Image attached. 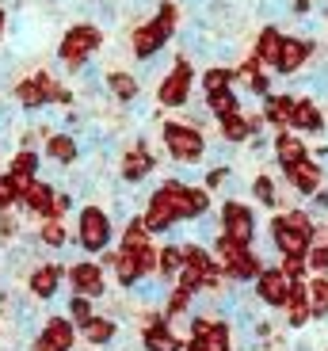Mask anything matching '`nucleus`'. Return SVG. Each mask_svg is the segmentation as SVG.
<instances>
[{
    "mask_svg": "<svg viewBox=\"0 0 328 351\" xmlns=\"http://www.w3.org/2000/svg\"><path fill=\"white\" fill-rule=\"evenodd\" d=\"M73 241L88 256H103L111 248V241H115V218H111V210H103V206H84L77 214V233H73Z\"/></svg>",
    "mask_w": 328,
    "mask_h": 351,
    "instance_id": "1",
    "label": "nucleus"
},
{
    "mask_svg": "<svg viewBox=\"0 0 328 351\" xmlns=\"http://www.w3.org/2000/svg\"><path fill=\"white\" fill-rule=\"evenodd\" d=\"M218 221H222V233L229 241H237L240 248H252L260 237V221H256V210H252L249 202L240 199H225L218 206Z\"/></svg>",
    "mask_w": 328,
    "mask_h": 351,
    "instance_id": "2",
    "label": "nucleus"
},
{
    "mask_svg": "<svg viewBox=\"0 0 328 351\" xmlns=\"http://www.w3.org/2000/svg\"><path fill=\"white\" fill-rule=\"evenodd\" d=\"M160 141H164L168 157L179 160V165H199L206 157L203 130H195V126H187V123H164L160 126Z\"/></svg>",
    "mask_w": 328,
    "mask_h": 351,
    "instance_id": "3",
    "label": "nucleus"
},
{
    "mask_svg": "<svg viewBox=\"0 0 328 351\" xmlns=\"http://www.w3.org/2000/svg\"><path fill=\"white\" fill-rule=\"evenodd\" d=\"M103 46V31L99 27H92V23H80V27H73V31H65V38H62V62L69 65V69H80V65L88 62L92 53Z\"/></svg>",
    "mask_w": 328,
    "mask_h": 351,
    "instance_id": "4",
    "label": "nucleus"
},
{
    "mask_svg": "<svg viewBox=\"0 0 328 351\" xmlns=\"http://www.w3.org/2000/svg\"><path fill=\"white\" fill-rule=\"evenodd\" d=\"M65 279H69L73 294H84V298H107V271L99 260H77L65 267Z\"/></svg>",
    "mask_w": 328,
    "mask_h": 351,
    "instance_id": "5",
    "label": "nucleus"
},
{
    "mask_svg": "<svg viewBox=\"0 0 328 351\" xmlns=\"http://www.w3.org/2000/svg\"><path fill=\"white\" fill-rule=\"evenodd\" d=\"M77 340H80V332L69 317H46L38 336L31 340V351H73Z\"/></svg>",
    "mask_w": 328,
    "mask_h": 351,
    "instance_id": "6",
    "label": "nucleus"
},
{
    "mask_svg": "<svg viewBox=\"0 0 328 351\" xmlns=\"http://www.w3.org/2000/svg\"><path fill=\"white\" fill-rule=\"evenodd\" d=\"M191 80H195V73H191V62H187V58H179V62L172 65V73L160 80V88H157L160 107H184L187 96H191Z\"/></svg>",
    "mask_w": 328,
    "mask_h": 351,
    "instance_id": "7",
    "label": "nucleus"
},
{
    "mask_svg": "<svg viewBox=\"0 0 328 351\" xmlns=\"http://www.w3.org/2000/svg\"><path fill=\"white\" fill-rule=\"evenodd\" d=\"M62 279H65V267L46 260V263H38V267H31V275H27V294L35 302H53L58 290H62Z\"/></svg>",
    "mask_w": 328,
    "mask_h": 351,
    "instance_id": "8",
    "label": "nucleus"
},
{
    "mask_svg": "<svg viewBox=\"0 0 328 351\" xmlns=\"http://www.w3.org/2000/svg\"><path fill=\"white\" fill-rule=\"evenodd\" d=\"M256 298H260V306L279 309V313H283L286 298H290V279L279 271V263H275V267H264V271L256 275Z\"/></svg>",
    "mask_w": 328,
    "mask_h": 351,
    "instance_id": "9",
    "label": "nucleus"
},
{
    "mask_svg": "<svg viewBox=\"0 0 328 351\" xmlns=\"http://www.w3.org/2000/svg\"><path fill=\"white\" fill-rule=\"evenodd\" d=\"M313 53H317V43H313V38L283 35V50H279V58H275V73H283V77H294V73L302 69V65L310 62Z\"/></svg>",
    "mask_w": 328,
    "mask_h": 351,
    "instance_id": "10",
    "label": "nucleus"
},
{
    "mask_svg": "<svg viewBox=\"0 0 328 351\" xmlns=\"http://www.w3.org/2000/svg\"><path fill=\"white\" fill-rule=\"evenodd\" d=\"M267 237H271V248H275L279 256H305V252H310V245H313L310 237H302L298 229L286 226L283 214H275V218L267 221Z\"/></svg>",
    "mask_w": 328,
    "mask_h": 351,
    "instance_id": "11",
    "label": "nucleus"
},
{
    "mask_svg": "<svg viewBox=\"0 0 328 351\" xmlns=\"http://www.w3.org/2000/svg\"><path fill=\"white\" fill-rule=\"evenodd\" d=\"M283 180L290 184V191H294V195H302V199H310V195H317V191H320V184H325V168H320L313 157H305L302 165L286 168V172H283Z\"/></svg>",
    "mask_w": 328,
    "mask_h": 351,
    "instance_id": "12",
    "label": "nucleus"
},
{
    "mask_svg": "<svg viewBox=\"0 0 328 351\" xmlns=\"http://www.w3.org/2000/svg\"><path fill=\"white\" fill-rule=\"evenodd\" d=\"M142 221H145V229H149V237H160V233H172V229L179 226L176 210H172V202L164 199V195H160V187L149 195V206H145Z\"/></svg>",
    "mask_w": 328,
    "mask_h": 351,
    "instance_id": "13",
    "label": "nucleus"
},
{
    "mask_svg": "<svg viewBox=\"0 0 328 351\" xmlns=\"http://www.w3.org/2000/svg\"><path fill=\"white\" fill-rule=\"evenodd\" d=\"M271 153H275V165L283 168H294V165H302L305 157H310V149H305V141L298 138L294 130H279L275 138H271Z\"/></svg>",
    "mask_w": 328,
    "mask_h": 351,
    "instance_id": "14",
    "label": "nucleus"
},
{
    "mask_svg": "<svg viewBox=\"0 0 328 351\" xmlns=\"http://www.w3.org/2000/svg\"><path fill=\"white\" fill-rule=\"evenodd\" d=\"M77 332H80V340L92 343V348H111L115 336H118V321H115V317H107V313H96L88 325L77 328Z\"/></svg>",
    "mask_w": 328,
    "mask_h": 351,
    "instance_id": "15",
    "label": "nucleus"
},
{
    "mask_svg": "<svg viewBox=\"0 0 328 351\" xmlns=\"http://www.w3.org/2000/svg\"><path fill=\"white\" fill-rule=\"evenodd\" d=\"M153 168H157L153 153L145 149V141H138V145H134V149L123 157V184H142Z\"/></svg>",
    "mask_w": 328,
    "mask_h": 351,
    "instance_id": "16",
    "label": "nucleus"
},
{
    "mask_svg": "<svg viewBox=\"0 0 328 351\" xmlns=\"http://www.w3.org/2000/svg\"><path fill=\"white\" fill-rule=\"evenodd\" d=\"M290 130H302V134H320L325 130V111L317 107V99H298L290 114Z\"/></svg>",
    "mask_w": 328,
    "mask_h": 351,
    "instance_id": "17",
    "label": "nucleus"
},
{
    "mask_svg": "<svg viewBox=\"0 0 328 351\" xmlns=\"http://www.w3.org/2000/svg\"><path fill=\"white\" fill-rule=\"evenodd\" d=\"M53 195H58V187H53V184H46V180H35V184L23 191V199H19V202H23V210H31L38 221H42V218H50Z\"/></svg>",
    "mask_w": 328,
    "mask_h": 351,
    "instance_id": "18",
    "label": "nucleus"
},
{
    "mask_svg": "<svg viewBox=\"0 0 328 351\" xmlns=\"http://www.w3.org/2000/svg\"><path fill=\"white\" fill-rule=\"evenodd\" d=\"M264 271V260H260V252H252V248H244V252L237 256V260L229 263V282H237V287H244V282H256V275Z\"/></svg>",
    "mask_w": 328,
    "mask_h": 351,
    "instance_id": "19",
    "label": "nucleus"
},
{
    "mask_svg": "<svg viewBox=\"0 0 328 351\" xmlns=\"http://www.w3.org/2000/svg\"><path fill=\"white\" fill-rule=\"evenodd\" d=\"M130 43H134V58H142V62H149L153 53H160V50H164V43H168V38L160 35V31H157L153 23H145V27H138V31L130 35Z\"/></svg>",
    "mask_w": 328,
    "mask_h": 351,
    "instance_id": "20",
    "label": "nucleus"
},
{
    "mask_svg": "<svg viewBox=\"0 0 328 351\" xmlns=\"http://www.w3.org/2000/svg\"><path fill=\"white\" fill-rule=\"evenodd\" d=\"M179 271H184V245H164L160 248V260H157V279L164 287H176Z\"/></svg>",
    "mask_w": 328,
    "mask_h": 351,
    "instance_id": "21",
    "label": "nucleus"
},
{
    "mask_svg": "<svg viewBox=\"0 0 328 351\" xmlns=\"http://www.w3.org/2000/svg\"><path fill=\"white\" fill-rule=\"evenodd\" d=\"M294 104H298V96H264V119L279 130H290Z\"/></svg>",
    "mask_w": 328,
    "mask_h": 351,
    "instance_id": "22",
    "label": "nucleus"
},
{
    "mask_svg": "<svg viewBox=\"0 0 328 351\" xmlns=\"http://www.w3.org/2000/svg\"><path fill=\"white\" fill-rule=\"evenodd\" d=\"M279 50H283V31L279 27H264L256 35V58L260 65H275V58H279Z\"/></svg>",
    "mask_w": 328,
    "mask_h": 351,
    "instance_id": "23",
    "label": "nucleus"
},
{
    "mask_svg": "<svg viewBox=\"0 0 328 351\" xmlns=\"http://www.w3.org/2000/svg\"><path fill=\"white\" fill-rule=\"evenodd\" d=\"M77 153H80V145H77L73 134H50V138H46V157L58 160V165H73Z\"/></svg>",
    "mask_w": 328,
    "mask_h": 351,
    "instance_id": "24",
    "label": "nucleus"
},
{
    "mask_svg": "<svg viewBox=\"0 0 328 351\" xmlns=\"http://www.w3.org/2000/svg\"><path fill=\"white\" fill-rule=\"evenodd\" d=\"M145 245H153V237H149V229H145V221L134 214V218H126V226H123L118 252H138V248H145Z\"/></svg>",
    "mask_w": 328,
    "mask_h": 351,
    "instance_id": "25",
    "label": "nucleus"
},
{
    "mask_svg": "<svg viewBox=\"0 0 328 351\" xmlns=\"http://www.w3.org/2000/svg\"><path fill=\"white\" fill-rule=\"evenodd\" d=\"M35 233H38V245H46V248H65V245H69V237H73L69 226H65L62 218H42Z\"/></svg>",
    "mask_w": 328,
    "mask_h": 351,
    "instance_id": "26",
    "label": "nucleus"
},
{
    "mask_svg": "<svg viewBox=\"0 0 328 351\" xmlns=\"http://www.w3.org/2000/svg\"><path fill=\"white\" fill-rule=\"evenodd\" d=\"M142 348L145 351H184V340H176V336L168 332V325L160 321V325H153L142 332Z\"/></svg>",
    "mask_w": 328,
    "mask_h": 351,
    "instance_id": "27",
    "label": "nucleus"
},
{
    "mask_svg": "<svg viewBox=\"0 0 328 351\" xmlns=\"http://www.w3.org/2000/svg\"><path fill=\"white\" fill-rule=\"evenodd\" d=\"M249 191H252V199H256L260 206H267V210H279V184H275V176H267V172L252 176Z\"/></svg>",
    "mask_w": 328,
    "mask_h": 351,
    "instance_id": "28",
    "label": "nucleus"
},
{
    "mask_svg": "<svg viewBox=\"0 0 328 351\" xmlns=\"http://www.w3.org/2000/svg\"><path fill=\"white\" fill-rule=\"evenodd\" d=\"M310 313L313 321H328V279H320V275H310Z\"/></svg>",
    "mask_w": 328,
    "mask_h": 351,
    "instance_id": "29",
    "label": "nucleus"
},
{
    "mask_svg": "<svg viewBox=\"0 0 328 351\" xmlns=\"http://www.w3.org/2000/svg\"><path fill=\"white\" fill-rule=\"evenodd\" d=\"M218 130H222V141H229V145H240V141L256 138L244 114H229V119H222V123H218Z\"/></svg>",
    "mask_w": 328,
    "mask_h": 351,
    "instance_id": "30",
    "label": "nucleus"
},
{
    "mask_svg": "<svg viewBox=\"0 0 328 351\" xmlns=\"http://www.w3.org/2000/svg\"><path fill=\"white\" fill-rule=\"evenodd\" d=\"M233 80H237V73L229 69V65H214V69L203 73V92L206 99L218 96V92H225V88H233Z\"/></svg>",
    "mask_w": 328,
    "mask_h": 351,
    "instance_id": "31",
    "label": "nucleus"
},
{
    "mask_svg": "<svg viewBox=\"0 0 328 351\" xmlns=\"http://www.w3.org/2000/svg\"><path fill=\"white\" fill-rule=\"evenodd\" d=\"M310 321H313L310 302H286V306H283V325L290 328V332H305Z\"/></svg>",
    "mask_w": 328,
    "mask_h": 351,
    "instance_id": "32",
    "label": "nucleus"
},
{
    "mask_svg": "<svg viewBox=\"0 0 328 351\" xmlns=\"http://www.w3.org/2000/svg\"><path fill=\"white\" fill-rule=\"evenodd\" d=\"M206 107H210V114L222 123V119H229V114H240V99L233 88H225V92H218V96L206 99Z\"/></svg>",
    "mask_w": 328,
    "mask_h": 351,
    "instance_id": "33",
    "label": "nucleus"
},
{
    "mask_svg": "<svg viewBox=\"0 0 328 351\" xmlns=\"http://www.w3.org/2000/svg\"><path fill=\"white\" fill-rule=\"evenodd\" d=\"M8 176H16V180H35L38 176V153L35 149H19L16 157H12V165H8Z\"/></svg>",
    "mask_w": 328,
    "mask_h": 351,
    "instance_id": "34",
    "label": "nucleus"
},
{
    "mask_svg": "<svg viewBox=\"0 0 328 351\" xmlns=\"http://www.w3.org/2000/svg\"><path fill=\"white\" fill-rule=\"evenodd\" d=\"M65 317H69V321H73L77 328H84V325L92 321V317H96V302L84 298V294H73L69 306H65Z\"/></svg>",
    "mask_w": 328,
    "mask_h": 351,
    "instance_id": "35",
    "label": "nucleus"
},
{
    "mask_svg": "<svg viewBox=\"0 0 328 351\" xmlns=\"http://www.w3.org/2000/svg\"><path fill=\"white\" fill-rule=\"evenodd\" d=\"M107 88H111L115 99H123V104L138 99V80H134L130 73H111V77H107Z\"/></svg>",
    "mask_w": 328,
    "mask_h": 351,
    "instance_id": "36",
    "label": "nucleus"
},
{
    "mask_svg": "<svg viewBox=\"0 0 328 351\" xmlns=\"http://www.w3.org/2000/svg\"><path fill=\"white\" fill-rule=\"evenodd\" d=\"M111 271H115V279H118V287H123V290H130V287H138V282H142L138 263H134L130 256H123V252H118V260H115V267H111Z\"/></svg>",
    "mask_w": 328,
    "mask_h": 351,
    "instance_id": "37",
    "label": "nucleus"
},
{
    "mask_svg": "<svg viewBox=\"0 0 328 351\" xmlns=\"http://www.w3.org/2000/svg\"><path fill=\"white\" fill-rule=\"evenodd\" d=\"M305 267H310V275L328 279V245H317V241H313L310 252H305Z\"/></svg>",
    "mask_w": 328,
    "mask_h": 351,
    "instance_id": "38",
    "label": "nucleus"
},
{
    "mask_svg": "<svg viewBox=\"0 0 328 351\" xmlns=\"http://www.w3.org/2000/svg\"><path fill=\"white\" fill-rule=\"evenodd\" d=\"M279 271L286 279H310V267H305V256H279Z\"/></svg>",
    "mask_w": 328,
    "mask_h": 351,
    "instance_id": "39",
    "label": "nucleus"
},
{
    "mask_svg": "<svg viewBox=\"0 0 328 351\" xmlns=\"http://www.w3.org/2000/svg\"><path fill=\"white\" fill-rule=\"evenodd\" d=\"M19 229L23 226H19V218L12 210L0 214V241H19Z\"/></svg>",
    "mask_w": 328,
    "mask_h": 351,
    "instance_id": "40",
    "label": "nucleus"
},
{
    "mask_svg": "<svg viewBox=\"0 0 328 351\" xmlns=\"http://www.w3.org/2000/svg\"><path fill=\"white\" fill-rule=\"evenodd\" d=\"M16 202H19V195H16V187H12V180L8 176H0V214L12 210Z\"/></svg>",
    "mask_w": 328,
    "mask_h": 351,
    "instance_id": "41",
    "label": "nucleus"
},
{
    "mask_svg": "<svg viewBox=\"0 0 328 351\" xmlns=\"http://www.w3.org/2000/svg\"><path fill=\"white\" fill-rule=\"evenodd\" d=\"M73 210V195L69 191H58L53 195V206H50V218H65Z\"/></svg>",
    "mask_w": 328,
    "mask_h": 351,
    "instance_id": "42",
    "label": "nucleus"
},
{
    "mask_svg": "<svg viewBox=\"0 0 328 351\" xmlns=\"http://www.w3.org/2000/svg\"><path fill=\"white\" fill-rule=\"evenodd\" d=\"M310 214H320V218H328V191L320 187L317 195H310Z\"/></svg>",
    "mask_w": 328,
    "mask_h": 351,
    "instance_id": "43",
    "label": "nucleus"
},
{
    "mask_svg": "<svg viewBox=\"0 0 328 351\" xmlns=\"http://www.w3.org/2000/svg\"><path fill=\"white\" fill-rule=\"evenodd\" d=\"M294 351H317V348H313V340H310V336H302V340L294 343Z\"/></svg>",
    "mask_w": 328,
    "mask_h": 351,
    "instance_id": "44",
    "label": "nucleus"
},
{
    "mask_svg": "<svg viewBox=\"0 0 328 351\" xmlns=\"http://www.w3.org/2000/svg\"><path fill=\"white\" fill-rule=\"evenodd\" d=\"M184 351H203V348H199V343H184Z\"/></svg>",
    "mask_w": 328,
    "mask_h": 351,
    "instance_id": "45",
    "label": "nucleus"
},
{
    "mask_svg": "<svg viewBox=\"0 0 328 351\" xmlns=\"http://www.w3.org/2000/svg\"><path fill=\"white\" fill-rule=\"evenodd\" d=\"M0 35H4V12H0Z\"/></svg>",
    "mask_w": 328,
    "mask_h": 351,
    "instance_id": "46",
    "label": "nucleus"
},
{
    "mask_svg": "<svg viewBox=\"0 0 328 351\" xmlns=\"http://www.w3.org/2000/svg\"><path fill=\"white\" fill-rule=\"evenodd\" d=\"M0 336H4V325H0Z\"/></svg>",
    "mask_w": 328,
    "mask_h": 351,
    "instance_id": "47",
    "label": "nucleus"
},
{
    "mask_svg": "<svg viewBox=\"0 0 328 351\" xmlns=\"http://www.w3.org/2000/svg\"><path fill=\"white\" fill-rule=\"evenodd\" d=\"M325 351H328V348H325Z\"/></svg>",
    "mask_w": 328,
    "mask_h": 351,
    "instance_id": "48",
    "label": "nucleus"
}]
</instances>
